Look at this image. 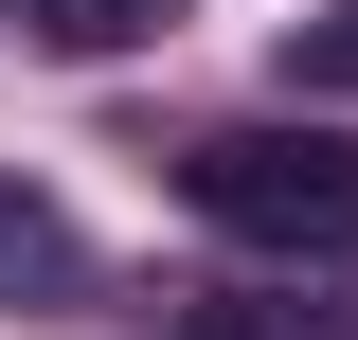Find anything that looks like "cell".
Returning <instances> with one entry per match:
<instances>
[{
    "mask_svg": "<svg viewBox=\"0 0 358 340\" xmlns=\"http://www.w3.org/2000/svg\"><path fill=\"white\" fill-rule=\"evenodd\" d=\"M179 197L215 215L233 251H358V162L322 126H197L179 143Z\"/></svg>",
    "mask_w": 358,
    "mask_h": 340,
    "instance_id": "cell-1",
    "label": "cell"
},
{
    "mask_svg": "<svg viewBox=\"0 0 358 340\" xmlns=\"http://www.w3.org/2000/svg\"><path fill=\"white\" fill-rule=\"evenodd\" d=\"M72 269H90V251H72V215H54L36 179H0V304H54Z\"/></svg>",
    "mask_w": 358,
    "mask_h": 340,
    "instance_id": "cell-2",
    "label": "cell"
},
{
    "mask_svg": "<svg viewBox=\"0 0 358 340\" xmlns=\"http://www.w3.org/2000/svg\"><path fill=\"white\" fill-rule=\"evenodd\" d=\"M0 18H18L36 54H143V36L179 18V0H0Z\"/></svg>",
    "mask_w": 358,
    "mask_h": 340,
    "instance_id": "cell-3",
    "label": "cell"
},
{
    "mask_svg": "<svg viewBox=\"0 0 358 340\" xmlns=\"http://www.w3.org/2000/svg\"><path fill=\"white\" fill-rule=\"evenodd\" d=\"M287 90H305V108H358V0L287 18Z\"/></svg>",
    "mask_w": 358,
    "mask_h": 340,
    "instance_id": "cell-4",
    "label": "cell"
},
{
    "mask_svg": "<svg viewBox=\"0 0 358 340\" xmlns=\"http://www.w3.org/2000/svg\"><path fill=\"white\" fill-rule=\"evenodd\" d=\"M179 340H305V304H251V287H215V304H179Z\"/></svg>",
    "mask_w": 358,
    "mask_h": 340,
    "instance_id": "cell-5",
    "label": "cell"
}]
</instances>
